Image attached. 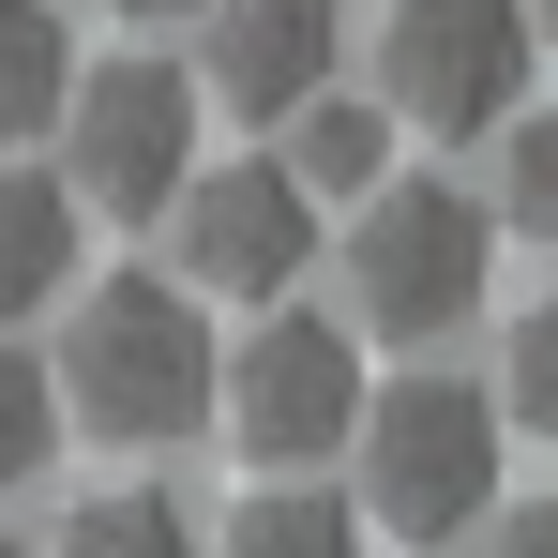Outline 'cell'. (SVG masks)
I'll return each mask as SVG.
<instances>
[{"label": "cell", "mask_w": 558, "mask_h": 558, "mask_svg": "<svg viewBox=\"0 0 558 558\" xmlns=\"http://www.w3.org/2000/svg\"><path fill=\"white\" fill-rule=\"evenodd\" d=\"M61 92H76V31L46 0H0V151L61 136Z\"/></svg>", "instance_id": "obj_12"}, {"label": "cell", "mask_w": 558, "mask_h": 558, "mask_svg": "<svg viewBox=\"0 0 558 558\" xmlns=\"http://www.w3.org/2000/svg\"><path fill=\"white\" fill-rule=\"evenodd\" d=\"M483 558H558V498H513V513H483Z\"/></svg>", "instance_id": "obj_17"}, {"label": "cell", "mask_w": 558, "mask_h": 558, "mask_svg": "<svg viewBox=\"0 0 558 558\" xmlns=\"http://www.w3.org/2000/svg\"><path fill=\"white\" fill-rule=\"evenodd\" d=\"M76 242H92L76 182L0 151V332H15V317H46V302H76Z\"/></svg>", "instance_id": "obj_9"}, {"label": "cell", "mask_w": 558, "mask_h": 558, "mask_svg": "<svg viewBox=\"0 0 558 558\" xmlns=\"http://www.w3.org/2000/svg\"><path fill=\"white\" fill-rule=\"evenodd\" d=\"M0 558H31V544H15V529H0Z\"/></svg>", "instance_id": "obj_20"}, {"label": "cell", "mask_w": 558, "mask_h": 558, "mask_svg": "<svg viewBox=\"0 0 558 558\" xmlns=\"http://www.w3.org/2000/svg\"><path fill=\"white\" fill-rule=\"evenodd\" d=\"M348 453H363V529L438 558L498 513V392L483 377H392V392H363Z\"/></svg>", "instance_id": "obj_2"}, {"label": "cell", "mask_w": 558, "mask_h": 558, "mask_svg": "<svg viewBox=\"0 0 558 558\" xmlns=\"http://www.w3.org/2000/svg\"><path fill=\"white\" fill-rule=\"evenodd\" d=\"M196 61H151V46H121V61H76V92H61V182L92 227H167V196L196 182Z\"/></svg>", "instance_id": "obj_4"}, {"label": "cell", "mask_w": 558, "mask_h": 558, "mask_svg": "<svg viewBox=\"0 0 558 558\" xmlns=\"http://www.w3.org/2000/svg\"><path fill=\"white\" fill-rule=\"evenodd\" d=\"M529 0H392L377 15V106L423 136H498L529 106Z\"/></svg>", "instance_id": "obj_6"}, {"label": "cell", "mask_w": 558, "mask_h": 558, "mask_svg": "<svg viewBox=\"0 0 558 558\" xmlns=\"http://www.w3.org/2000/svg\"><path fill=\"white\" fill-rule=\"evenodd\" d=\"M529 31H544V46H558V0H529Z\"/></svg>", "instance_id": "obj_19"}, {"label": "cell", "mask_w": 558, "mask_h": 558, "mask_svg": "<svg viewBox=\"0 0 558 558\" xmlns=\"http://www.w3.org/2000/svg\"><path fill=\"white\" fill-rule=\"evenodd\" d=\"M106 15H136V31H196L211 0H106Z\"/></svg>", "instance_id": "obj_18"}, {"label": "cell", "mask_w": 558, "mask_h": 558, "mask_svg": "<svg viewBox=\"0 0 558 558\" xmlns=\"http://www.w3.org/2000/svg\"><path fill=\"white\" fill-rule=\"evenodd\" d=\"M498 423L558 453V287L529 302V317H513V332H498Z\"/></svg>", "instance_id": "obj_16"}, {"label": "cell", "mask_w": 558, "mask_h": 558, "mask_svg": "<svg viewBox=\"0 0 558 558\" xmlns=\"http://www.w3.org/2000/svg\"><path fill=\"white\" fill-rule=\"evenodd\" d=\"M46 558H211V544L182 529V498H76Z\"/></svg>", "instance_id": "obj_15"}, {"label": "cell", "mask_w": 558, "mask_h": 558, "mask_svg": "<svg viewBox=\"0 0 558 558\" xmlns=\"http://www.w3.org/2000/svg\"><path fill=\"white\" fill-rule=\"evenodd\" d=\"M167 257H182L196 302H242V317H257V302H287L332 242H317V196L287 182L272 151H242V167H196V182L167 196Z\"/></svg>", "instance_id": "obj_7"}, {"label": "cell", "mask_w": 558, "mask_h": 558, "mask_svg": "<svg viewBox=\"0 0 558 558\" xmlns=\"http://www.w3.org/2000/svg\"><path fill=\"white\" fill-rule=\"evenodd\" d=\"M272 167L317 196V211H348V196H377V182H392V106H363V92L287 106V151H272Z\"/></svg>", "instance_id": "obj_10"}, {"label": "cell", "mask_w": 558, "mask_h": 558, "mask_svg": "<svg viewBox=\"0 0 558 558\" xmlns=\"http://www.w3.org/2000/svg\"><path fill=\"white\" fill-rule=\"evenodd\" d=\"M498 227L558 257V106H513L498 121Z\"/></svg>", "instance_id": "obj_14"}, {"label": "cell", "mask_w": 558, "mask_h": 558, "mask_svg": "<svg viewBox=\"0 0 558 558\" xmlns=\"http://www.w3.org/2000/svg\"><path fill=\"white\" fill-rule=\"evenodd\" d=\"M211 558H363V498H332V483L272 468V498H242Z\"/></svg>", "instance_id": "obj_11"}, {"label": "cell", "mask_w": 558, "mask_h": 558, "mask_svg": "<svg viewBox=\"0 0 558 558\" xmlns=\"http://www.w3.org/2000/svg\"><path fill=\"white\" fill-rule=\"evenodd\" d=\"M61 438H76V423H61L46 348H15V332H0V498H31V483L61 468Z\"/></svg>", "instance_id": "obj_13"}, {"label": "cell", "mask_w": 558, "mask_h": 558, "mask_svg": "<svg viewBox=\"0 0 558 558\" xmlns=\"http://www.w3.org/2000/svg\"><path fill=\"white\" fill-rule=\"evenodd\" d=\"M211 423H227L257 468L348 453V423H363V332H348V317H317V302H257V332L227 348Z\"/></svg>", "instance_id": "obj_5"}, {"label": "cell", "mask_w": 558, "mask_h": 558, "mask_svg": "<svg viewBox=\"0 0 558 558\" xmlns=\"http://www.w3.org/2000/svg\"><path fill=\"white\" fill-rule=\"evenodd\" d=\"M483 196L468 182H377L348 196V242H332V272H348V332L377 348H438L483 317Z\"/></svg>", "instance_id": "obj_3"}, {"label": "cell", "mask_w": 558, "mask_h": 558, "mask_svg": "<svg viewBox=\"0 0 558 558\" xmlns=\"http://www.w3.org/2000/svg\"><path fill=\"white\" fill-rule=\"evenodd\" d=\"M332 61H348V0H211V15H196V92L227 106V121L317 106Z\"/></svg>", "instance_id": "obj_8"}, {"label": "cell", "mask_w": 558, "mask_h": 558, "mask_svg": "<svg viewBox=\"0 0 558 558\" xmlns=\"http://www.w3.org/2000/svg\"><path fill=\"white\" fill-rule=\"evenodd\" d=\"M61 423L106 438V453H182L211 438V392H227V348H211V302L182 272H106L76 287V317H61Z\"/></svg>", "instance_id": "obj_1"}]
</instances>
